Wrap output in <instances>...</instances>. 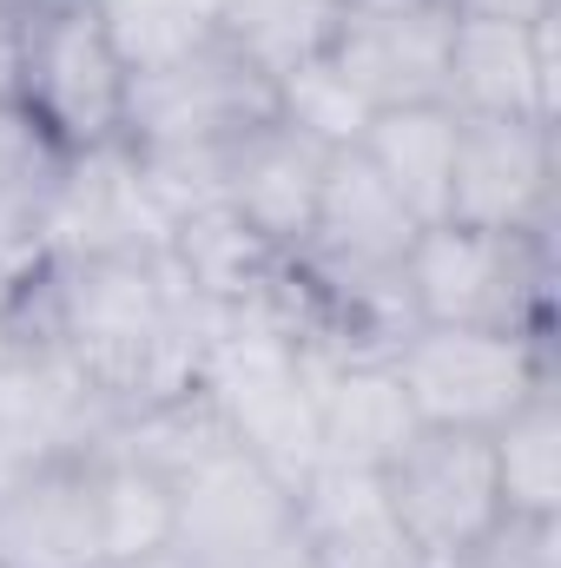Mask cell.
Masks as SVG:
<instances>
[{"label": "cell", "instance_id": "6da1fadb", "mask_svg": "<svg viewBox=\"0 0 561 568\" xmlns=\"http://www.w3.org/2000/svg\"><path fill=\"white\" fill-rule=\"evenodd\" d=\"M205 331L212 311L178 284L165 252L47 258V344L106 397L113 417L185 397L198 384Z\"/></svg>", "mask_w": 561, "mask_h": 568}, {"label": "cell", "instance_id": "7a4b0ae2", "mask_svg": "<svg viewBox=\"0 0 561 568\" xmlns=\"http://www.w3.org/2000/svg\"><path fill=\"white\" fill-rule=\"evenodd\" d=\"M555 232H469L422 225L404 258V297L417 324L516 331L555 344Z\"/></svg>", "mask_w": 561, "mask_h": 568}, {"label": "cell", "instance_id": "3957f363", "mask_svg": "<svg viewBox=\"0 0 561 568\" xmlns=\"http://www.w3.org/2000/svg\"><path fill=\"white\" fill-rule=\"evenodd\" d=\"M192 390L218 410V424L232 429V443L252 463H265L278 483L297 489L317 469L310 371H304V351L290 344V331L265 304H252V311H212Z\"/></svg>", "mask_w": 561, "mask_h": 568}, {"label": "cell", "instance_id": "277c9868", "mask_svg": "<svg viewBox=\"0 0 561 568\" xmlns=\"http://www.w3.org/2000/svg\"><path fill=\"white\" fill-rule=\"evenodd\" d=\"M133 67L120 60L93 0H40L13 27V113L53 152L120 145Z\"/></svg>", "mask_w": 561, "mask_h": 568}, {"label": "cell", "instance_id": "5b68a950", "mask_svg": "<svg viewBox=\"0 0 561 568\" xmlns=\"http://www.w3.org/2000/svg\"><path fill=\"white\" fill-rule=\"evenodd\" d=\"M390 364L422 429H469V436H489L536 390L561 384L555 344L462 324H417L390 351Z\"/></svg>", "mask_w": 561, "mask_h": 568}, {"label": "cell", "instance_id": "8992f818", "mask_svg": "<svg viewBox=\"0 0 561 568\" xmlns=\"http://www.w3.org/2000/svg\"><path fill=\"white\" fill-rule=\"evenodd\" d=\"M172 489H178L172 549L185 556V568H310L290 483L252 463L238 443L178 476Z\"/></svg>", "mask_w": 561, "mask_h": 568}, {"label": "cell", "instance_id": "52a82bcc", "mask_svg": "<svg viewBox=\"0 0 561 568\" xmlns=\"http://www.w3.org/2000/svg\"><path fill=\"white\" fill-rule=\"evenodd\" d=\"M272 113H278L272 80L252 60H238L225 40H212L185 60L133 73L120 140L133 152H225Z\"/></svg>", "mask_w": 561, "mask_h": 568}, {"label": "cell", "instance_id": "ba28073f", "mask_svg": "<svg viewBox=\"0 0 561 568\" xmlns=\"http://www.w3.org/2000/svg\"><path fill=\"white\" fill-rule=\"evenodd\" d=\"M384 496L429 568H456L502 516L489 436L469 429H417L384 463Z\"/></svg>", "mask_w": 561, "mask_h": 568}, {"label": "cell", "instance_id": "9c48e42d", "mask_svg": "<svg viewBox=\"0 0 561 568\" xmlns=\"http://www.w3.org/2000/svg\"><path fill=\"white\" fill-rule=\"evenodd\" d=\"M449 225L469 232H555L561 152L549 120H456Z\"/></svg>", "mask_w": 561, "mask_h": 568}, {"label": "cell", "instance_id": "30bf717a", "mask_svg": "<svg viewBox=\"0 0 561 568\" xmlns=\"http://www.w3.org/2000/svg\"><path fill=\"white\" fill-rule=\"evenodd\" d=\"M456 13L429 0H344L324 60L357 87L370 113L390 106H442Z\"/></svg>", "mask_w": 561, "mask_h": 568}, {"label": "cell", "instance_id": "8fae6325", "mask_svg": "<svg viewBox=\"0 0 561 568\" xmlns=\"http://www.w3.org/2000/svg\"><path fill=\"white\" fill-rule=\"evenodd\" d=\"M165 212L145 185L133 145L60 152L47 199H40V245L47 258H113V252H165Z\"/></svg>", "mask_w": 561, "mask_h": 568}, {"label": "cell", "instance_id": "7c38bea8", "mask_svg": "<svg viewBox=\"0 0 561 568\" xmlns=\"http://www.w3.org/2000/svg\"><path fill=\"white\" fill-rule=\"evenodd\" d=\"M442 106L456 120H561V13L516 27L456 13Z\"/></svg>", "mask_w": 561, "mask_h": 568}, {"label": "cell", "instance_id": "4fadbf2b", "mask_svg": "<svg viewBox=\"0 0 561 568\" xmlns=\"http://www.w3.org/2000/svg\"><path fill=\"white\" fill-rule=\"evenodd\" d=\"M113 424L106 397L53 351H0V489L53 456H86Z\"/></svg>", "mask_w": 561, "mask_h": 568}, {"label": "cell", "instance_id": "5bb4252c", "mask_svg": "<svg viewBox=\"0 0 561 568\" xmlns=\"http://www.w3.org/2000/svg\"><path fill=\"white\" fill-rule=\"evenodd\" d=\"M0 568H113L100 536L93 449L33 463L0 489Z\"/></svg>", "mask_w": 561, "mask_h": 568}, {"label": "cell", "instance_id": "9a60e30c", "mask_svg": "<svg viewBox=\"0 0 561 568\" xmlns=\"http://www.w3.org/2000/svg\"><path fill=\"white\" fill-rule=\"evenodd\" d=\"M324 165H330V145L304 140L297 126H284L278 113H272L265 126H252L245 140L225 152V165H218V205L238 212L272 252H297L304 232H310L317 192H324Z\"/></svg>", "mask_w": 561, "mask_h": 568}, {"label": "cell", "instance_id": "2e32d148", "mask_svg": "<svg viewBox=\"0 0 561 568\" xmlns=\"http://www.w3.org/2000/svg\"><path fill=\"white\" fill-rule=\"evenodd\" d=\"M290 503H297V536L310 549V568H422L384 496V469L317 463L290 489Z\"/></svg>", "mask_w": 561, "mask_h": 568}, {"label": "cell", "instance_id": "e0dca14e", "mask_svg": "<svg viewBox=\"0 0 561 568\" xmlns=\"http://www.w3.org/2000/svg\"><path fill=\"white\" fill-rule=\"evenodd\" d=\"M304 371L317 410V463L384 469L422 429L390 357H304Z\"/></svg>", "mask_w": 561, "mask_h": 568}, {"label": "cell", "instance_id": "ac0fdd59", "mask_svg": "<svg viewBox=\"0 0 561 568\" xmlns=\"http://www.w3.org/2000/svg\"><path fill=\"white\" fill-rule=\"evenodd\" d=\"M284 258H290V252H272V245H265L238 212H225L218 199L178 212L172 232H165V265L178 272V284H185L205 311H252V304H265V291L278 284Z\"/></svg>", "mask_w": 561, "mask_h": 568}, {"label": "cell", "instance_id": "d6986e66", "mask_svg": "<svg viewBox=\"0 0 561 568\" xmlns=\"http://www.w3.org/2000/svg\"><path fill=\"white\" fill-rule=\"evenodd\" d=\"M357 152L410 205L417 225H442V212H449V165H456V113L449 106H390V113H370Z\"/></svg>", "mask_w": 561, "mask_h": 568}, {"label": "cell", "instance_id": "ffe728a7", "mask_svg": "<svg viewBox=\"0 0 561 568\" xmlns=\"http://www.w3.org/2000/svg\"><path fill=\"white\" fill-rule=\"evenodd\" d=\"M489 456L509 516H561V384L489 429Z\"/></svg>", "mask_w": 561, "mask_h": 568}, {"label": "cell", "instance_id": "44dd1931", "mask_svg": "<svg viewBox=\"0 0 561 568\" xmlns=\"http://www.w3.org/2000/svg\"><path fill=\"white\" fill-rule=\"evenodd\" d=\"M93 489H100V536H106V562H140L172 549V516H178V489L120 449H93Z\"/></svg>", "mask_w": 561, "mask_h": 568}, {"label": "cell", "instance_id": "7402d4cb", "mask_svg": "<svg viewBox=\"0 0 561 568\" xmlns=\"http://www.w3.org/2000/svg\"><path fill=\"white\" fill-rule=\"evenodd\" d=\"M330 27L337 0H218V40L238 60H252L272 87L330 47Z\"/></svg>", "mask_w": 561, "mask_h": 568}, {"label": "cell", "instance_id": "603a6c76", "mask_svg": "<svg viewBox=\"0 0 561 568\" xmlns=\"http://www.w3.org/2000/svg\"><path fill=\"white\" fill-rule=\"evenodd\" d=\"M100 449H120V456H133L145 469H159L165 483H178L198 463H212L218 449H232V429L218 424V410L198 390H185V397H165V404L113 417V429L100 436Z\"/></svg>", "mask_w": 561, "mask_h": 568}, {"label": "cell", "instance_id": "cb8c5ba5", "mask_svg": "<svg viewBox=\"0 0 561 568\" xmlns=\"http://www.w3.org/2000/svg\"><path fill=\"white\" fill-rule=\"evenodd\" d=\"M93 13L106 20L133 73H152L218 40V0H93Z\"/></svg>", "mask_w": 561, "mask_h": 568}, {"label": "cell", "instance_id": "d4e9b609", "mask_svg": "<svg viewBox=\"0 0 561 568\" xmlns=\"http://www.w3.org/2000/svg\"><path fill=\"white\" fill-rule=\"evenodd\" d=\"M278 120L284 126H297L304 140L330 145V152H344V145L364 140V126H370V106L357 100V87L317 53V60H304V67H290L278 87Z\"/></svg>", "mask_w": 561, "mask_h": 568}, {"label": "cell", "instance_id": "484cf974", "mask_svg": "<svg viewBox=\"0 0 561 568\" xmlns=\"http://www.w3.org/2000/svg\"><path fill=\"white\" fill-rule=\"evenodd\" d=\"M456 568H561V516H496V529Z\"/></svg>", "mask_w": 561, "mask_h": 568}, {"label": "cell", "instance_id": "4316f807", "mask_svg": "<svg viewBox=\"0 0 561 568\" xmlns=\"http://www.w3.org/2000/svg\"><path fill=\"white\" fill-rule=\"evenodd\" d=\"M456 13H482V20H516V27H536V20H555L561 0H462Z\"/></svg>", "mask_w": 561, "mask_h": 568}, {"label": "cell", "instance_id": "83f0119b", "mask_svg": "<svg viewBox=\"0 0 561 568\" xmlns=\"http://www.w3.org/2000/svg\"><path fill=\"white\" fill-rule=\"evenodd\" d=\"M13 27H20V20H13V13H0V100L13 93Z\"/></svg>", "mask_w": 561, "mask_h": 568}, {"label": "cell", "instance_id": "f1b7e54d", "mask_svg": "<svg viewBox=\"0 0 561 568\" xmlns=\"http://www.w3.org/2000/svg\"><path fill=\"white\" fill-rule=\"evenodd\" d=\"M429 7H449V13H456V7H462V0H429Z\"/></svg>", "mask_w": 561, "mask_h": 568}, {"label": "cell", "instance_id": "f546056e", "mask_svg": "<svg viewBox=\"0 0 561 568\" xmlns=\"http://www.w3.org/2000/svg\"><path fill=\"white\" fill-rule=\"evenodd\" d=\"M337 7H344V0H337Z\"/></svg>", "mask_w": 561, "mask_h": 568}]
</instances>
